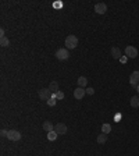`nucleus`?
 I'll return each mask as SVG.
<instances>
[{"mask_svg": "<svg viewBox=\"0 0 139 156\" xmlns=\"http://www.w3.org/2000/svg\"><path fill=\"white\" fill-rule=\"evenodd\" d=\"M65 49H75L78 46V38L75 35H68L67 38H65Z\"/></svg>", "mask_w": 139, "mask_h": 156, "instance_id": "1", "label": "nucleus"}, {"mask_svg": "<svg viewBox=\"0 0 139 156\" xmlns=\"http://www.w3.org/2000/svg\"><path fill=\"white\" fill-rule=\"evenodd\" d=\"M38 95L42 101H49V99L52 98V91H50L49 88H42V89L38 91Z\"/></svg>", "mask_w": 139, "mask_h": 156, "instance_id": "2", "label": "nucleus"}, {"mask_svg": "<svg viewBox=\"0 0 139 156\" xmlns=\"http://www.w3.org/2000/svg\"><path fill=\"white\" fill-rule=\"evenodd\" d=\"M56 57L59 59V60H67L70 57V52L68 49H64V47H61V49H59L57 52H56Z\"/></svg>", "mask_w": 139, "mask_h": 156, "instance_id": "3", "label": "nucleus"}, {"mask_svg": "<svg viewBox=\"0 0 139 156\" xmlns=\"http://www.w3.org/2000/svg\"><path fill=\"white\" fill-rule=\"evenodd\" d=\"M7 138L13 142H17V141L21 140V133L20 131H16V130H10L7 134Z\"/></svg>", "mask_w": 139, "mask_h": 156, "instance_id": "4", "label": "nucleus"}, {"mask_svg": "<svg viewBox=\"0 0 139 156\" xmlns=\"http://www.w3.org/2000/svg\"><path fill=\"white\" fill-rule=\"evenodd\" d=\"M54 131L59 134V135H65L67 134V125L64 123H57L54 125Z\"/></svg>", "mask_w": 139, "mask_h": 156, "instance_id": "5", "label": "nucleus"}, {"mask_svg": "<svg viewBox=\"0 0 139 156\" xmlns=\"http://www.w3.org/2000/svg\"><path fill=\"white\" fill-rule=\"evenodd\" d=\"M125 55L129 59H135L138 56V50H136V47H134V46H127L125 47Z\"/></svg>", "mask_w": 139, "mask_h": 156, "instance_id": "6", "label": "nucleus"}, {"mask_svg": "<svg viewBox=\"0 0 139 156\" xmlns=\"http://www.w3.org/2000/svg\"><path fill=\"white\" fill-rule=\"evenodd\" d=\"M129 84L132 86L139 85V71H134L131 75H129Z\"/></svg>", "mask_w": 139, "mask_h": 156, "instance_id": "7", "label": "nucleus"}, {"mask_svg": "<svg viewBox=\"0 0 139 156\" xmlns=\"http://www.w3.org/2000/svg\"><path fill=\"white\" fill-rule=\"evenodd\" d=\"M85 94H86V89L81 88V86H78L77 89L74 91V96H75V99H78V101H81L85 96Z\"/></svg>", "mask_w": 139, "mask_h": 156, "instance_id": "8", "label": "nucleus"}, {"mask_svg": "<svg viewBox=\"0 0 139 156\" xmlns=\"http://www.w3.org/2000/svg\"><path fill=\"white\" fill-rule=\"evenodd\" d=\"M95 11H96L97 14H104V13L107 11V6H106L104 3H97V4L95 6Z\"/></svg>", "mask_w": 139, "mask_h": 156, "instance_id": "9", "label": "nucleus"}, {"mask_svg": "<svg viewBox=\"0 0 139 156\" xmlns=\"http://www.w3.org/2000/svg\"><path fill=\"white\" fill-rule=\"evenodd\" d=\"M42 128H43L46 133H50V131H53V130H54V125H53L52 121H45L43 125H42Z\"/></svg>", "mask_w": 139, "mask_h": 156, "instance_id": "10", "label": "nucleus"}, {"mask_svg": "<svg viewBox=\"0 0 139 156\" xmlns=\"http://www.w3.org/2000/svg\"><path fill=\"white\" fill-rule=\"evenodd\" d=\"M49 89L52 91V94H57L60 89H59V82L57 81H52L50 85H49Z\"/></svg>", "mask_w": 139, "mask_h": 156, "instance_id": "11", "label": "nucleus"}, {"mask_svg": "<svg viewBox=\"0 0 139 156\" xmlns=\"http://www.w3.org/2000/svg\"><path fill=\"white\" fill-rule=\"evenodd\" d=\"M111 56L114 57V59H120V56H121V50H120V47H111Z\"/></svg>", "mask_w": 139, "mask_h": 156, "instance_id": "12", "label": "nucleus"}, {"mask_svg": "<svg viewBox=\"0 0 139 156\" xmlns=\"http://www.w3.org/2000/svg\"><path fill=\"white\" fill-rule=\"evenodd\" d=\"M77 84H78V86H81V88H85L86 84H88V78L86 77H79L77 79Z\"/></svg>", "mask_w": 139, "mask_h": 156, "instance_id": "13", "label": "nucleus"}, {"mask_svg": "<svg viewBox=\"0 0 139 156\" xmlns=\"http://www.w3.org/2000/svg\"><path fill=\"white\" fill-rule=\"evenodd\" d=\"M129 103H131V107H139V96H132Z\"/></svg>", "mask_w": 139, "mask_h": 156, "instance_id": "14", "label": "nucleus"}, {"mask_svg": "<svg viewBox=\"0 0 139 156\" xmlns=\"http://www.w3.org/2000/svg\"><path fill=\"white\" fill-rule=\"evenodd\" d=\"M57 137H59V134L56 133V131H50V133H47V140L49 141H56L57 140Z\"/></svg>", "mask_w": 139, "mask_h": 156, "instance_id": "15", "label": "nucleus"}, {"mask_svg": "<svg viewBox=\"0 0 139 156\" xmlns=\"http://www.w3.org/2000/svg\"><path fill=\"white\" fill-rule=\"evenodd\" d=\"M107 141V134H99L97 135V144H104Z\"/></svg>", "mask_w": 139, "mask_h": 156, "instance_id": "16", "label": "nucleus"}, {"mask_svg": "<svg viewBox=\"0 0 139 156\" xmlns=\"http://www.w3.org/2000/svg\"><path fill=\"white\" fill-rule=\"evenodd\" d=\"M110 131H111V125L110 124H103L102 125V133L103 134H110Z\"/></svg>", "mask_w": 139, "mask_h": 156, "instance_id": "17", "label": "nucleus"}, {"mask_svg": "<svg viewBox=\"0 0 139 156\" xmlns=\"http://www.w3.org/2000/svg\"><path fill=\"white\" fill-rule=\"evenodd\" d=\"M0 45L1 46H10V40L6 36H0Z\"/></svg>", "mask_w": 139, "mask_h": 156, "instance_id": "18", "label": "nucleus"}, {"mask_svg": "<svg viewBox=\"0 0 139 156\" xmlns=\"http://www.w3.org/2000/svg\"><path fill=\"white\" fill-rule=\"evenodd\" d=\"M47 105H49V106H54V105H56V99H54V98H50V99L47 101Z\"/></svg>", "mask_w": 139, "mask_h": 156, "instance_id": "19", "label": "nucleus"}, {"mask_svg": "<svg viewBox=\"0 0 139 156\" xmlns=\"http://www.w3.org/2000/svg\"><path fill=\"white\" fill-rule=\"evenodd\" d=\"M56 98H57V99H64V94H63L61 91H59V92L56 94Z\"/></svg>", "mask_w": 139, "mask_h": 156, "instance_id": "20", "label": "nucleus"}, {"mask_svg": "<svg viewBox=\"0 0 139 156\" xmlns=\"http://www.w3.org/2000/svg\"><path fill=\"white\" fill-rule=\"evenodd\" d=\"M86 94H88V95H93V94H95V89H93V88H86Z\"/></svg>", "mask_w": 139, "mask_h": 156, "instance_id": "21", "label": "nucleus"}, {"mask_svg": "<svg viewBox=\"0 0 139 156\" xmlns=\"http://www.w3.org/2000/svg\"><path fill=\"white\" fill-rule=\"evenodd\" d=\"M1 137H7V134H8V131H6V130H1Z\"/></svg>", "mask_w": 139, "mask_h": 156, "instance_id": "22", "label": "nucleus"}, {"mask_svg": "<svg viewBox=\"0 0 139 156\" xmlns=\"http://www.w3.org/2000/svg\"><path fill=\"white\" fill-rule=\"evenodd\" d=\"M0 36H6V35H4V29H3V28L0 29Z\"/></svg>", "mask_w": 139, "mask_h": 156, "instance_id": "23", "label": "nucleus"}, {"mask_svg": "<svg viewBox=\"0 0 139 156\" xmlns=\"http://www.w3.org/2000/svg\"><path fill=\"white\" fill-rule=\"evenodd\" d=\"M136 91H138V95H139V85L136 86Z\"/></svg>", "mask_w": 139, "mask_h": 156, "instance_id": "24", "label": "nucleus"}]
</instances>
